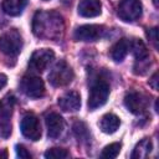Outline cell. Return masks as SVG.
Wrapping results in <instances>:
<instances>
[{
    "mask_svg": "<svg viewBox=\"0 0 159 159\" xmlns=\"http://www.w3.org/2000/svg\"><path fill=\"white\" fill-rule=\"evenodd\" d=\"M43 1H47V0H43Z\"/></svg>",
    "mask_w": 159,
    "mask_h": 159,
    "instance_id": "obj_29",
    "label": "cell"
},
{
    "mask_svg": "<svg viewBox=\"0 0 159 159\" xmlns=\"http://www.w3.org/2000/svg\"><path fill=\"white\" fill-rule=\"evenodd\" d=\"M70 153L63 148H51L45 152V158L47 159H65L68 158Z\"/></svg>",
    "mask_w": 159,
    "mask_h": 159,
    "instance_id": "obj_21",
    "label": "cell"
},
{
    "mask_svg": "<svg viewBox=\"0 0 159 159\" xmlns=\"http://www.w3.org/2000/svg\"><path fill=\"white\" fill-rule=\"evenodd\" d=\"M6 82H7V77H6L5 75H2V73H0V89H1L2 87H5V84H6Z\"/></svg>",
    "mask_w": 159,
    "mask_h": 159,
    "instance_id": "obj_26",
    "label": "cell"
},
{
    "mask_svg": "<svg viewBox=\"0 0 159 159\" xmlns=\"http://www.w3.org/2000/svg\"><path fill=\"white\" fill-rule=\"evenodd\" d=\"M109 83L102 78L97 77L92 81L91 88H89V96H88V108L91 111H94L99 107H102L109 96Z\"/></svg>",
    "mask_w": 159,
    "mask_h": 159,
    "instance_id": "obj_2",
    "label": "cell"
},
{
    "mask_svg": "<svg viewBox=\"0 0 159 159\" xmlns=\"http://www.w3.org/2000/svg\"><path fill=\"white\" fill-rule=\"evenodd\" d=\"M157 82H158V72H155V73L152 76V78L149 80V84H150L152 88L155 89V91L158 89V83H157Z\"/></svg>",
    "mask_w": 159,
    "mask_h": 159,
    "instance_id": "obj_25",
    "label": "cell"
},
{
    "mask_svg": "<svg viewBox=\"0 0 159 159\" xmlns=\"http://www.w3.org/2000/svg\"><path fill=\"white\" fill-rule=\"evenodd\" d=\"M124 104L130 113L142 114L147 109L148 98L140 92H129L124 97Z\"/></svg>",
    "mask_w": 159,
    "mask_h": 159,
    "instance_id": "obj_11",
    "label": "cell"
},
{
    "mask_svg": "<svg viewBox=\"0 0 159 159\" xmlns=\"http://www.w3.org/2000/svg\"><path fill=\"white\" fill-rule=\"evenodd\" d=\"M106 34V27L102 25H82L75 30L73 37L76 41H97Z\"/></svg>",
    "mask_w": 159,
    "mask_h": 159,
    "instance_id": "obj_10",
    "label": "cell"
},
{
    "mask_svg": "<svg viewBox=\"0 0 159 159\" xmlns=\"http://www.w3.org/2000/svg\"><path fill=\"white\" fill-rule=\"evenodd\" d=\"M130 50V40L120 39L111 48V57L116 62H122Z\"/></svg>",
    "mask_w": 159,
    "mask_h": 159,
    "instance_id": "obj_15",
    "label": "cell"
},
{
    "mask_svg": "<svg viewBox=\"0 0 159 159\" xmlns=\"http://www.w3.org/2000/svg\"><path fill=\"white\" fill-rule=\"evenodd\" d=\"M58 106L65 112H76L81 107V97L78 92L70 91L58 98Z\"/></svg>",
    "mask_w": 159,
    "mask_h": 159,
    "instance_id": "obj_13",
    "label": "cell"
},
{
    "mask_svg": "<svg viewBox=\"0 0 159 159\" xmlns=\"http://www.w3.org/2000/svg\"><path fill=\"white\" fill-rule=\"evenodd\" d=\"M152 148H153V145H152L150 139L144 138L135 145L133 154H132V158H145L152 152Z\"/></svg>",
    "mask_w": 159,
    "mask_h": 159,
    "instance_id": "obj_19",
    "label": "cell"
},
{
    "mask_svg": "<svg viewBox=\"0 0 159 159\" xmlns=\"http://www.w3.org/2000/svg\"><path fill=\"white\" fill-rule=\"evenodd\" d=\"M99 128L103 133H107V134H112L114 133L118 128H119V124H120V120L119 118L113 114V113H107L104 114L101 120H99Z\"/></svg>",
    "mask_w": 159,
    "mask_h": 159,
    "instance_id": "obj_16",
    "label": "cell"
},
{
    "mask_svg": "<svg viewBox=\"0 0 159 159\" xmlns=\"http://www.w3.org/2000/svg\"><path fill=\"white\" fill-rule=\"evenodd\" d=\"M120 148H122L120 143H112L104 147V149L101 153V157L102 158H117V155L120 152Z\"/></svg>",
    "mask_w": 159,
    "mask_h": 159,
    "instance_id": "obj_20",
    "label": "cell"
},
{
    "mask_svg": "<svg viewBox=\"0 0 159 159\" xmlns=\"http://www.w3.org/2000/svg\"><path fill=\"white\" fill-rule=\"evenodd\" d=\"M20 89L22 93L30 98H41L45 94V83L43 81L34 75H26L20 82Z\"/></svg>",
    "mask_w": 159,
    "mask_h": 159,
    "instance_id": "obj_6",
    "label": "cell"
},
{
    "mask_svg": "<svg viewBox=\"0 0 159 159\" xmlns=\"http://www.w3.org/2000/svg\"><path fill=\"white\" fill-rule=\"evenodd\" d=\"M73 77H75V73L71 66L66 61L60 60L48 73V82L53 87H63L71 83Z\"/></svg>",
    "mask_w": 159,
    "mask_h": 159,
    "instance_id": "obj_4",
    "label": "cell"
},
{
    "mask_svg": "<svg viewBox=\"0 0 159 159\" xmlns=\"http://www.w3.org/2000/svg\"><path fill=\"white\" fill-rule=\"evenodd\" d=\"M153 2H154V6L158 7V0H153Z\"/></svg>",
    "mask_w": 159,
    "mask_h": 159,
    "instance_id": "obj_28",
    "label": "cell"
},
{
    "mask_svg": "<svg viewBox=\"0 0 159 159\" xmlns=\"http://www.w3.org/2000/svg\"><path fill=\"white\" fill-rule=\"evenodd\" d=\"M6 157H7L6 150H0V158H6Z\"/></svg>",
    "mask_w": 159,
    "mask_h": 159,
    "instance_id": "obj_27",
    "label": "cell"
},
{
    "mask_svg": "<svg viewBox=\"0 0 159 159\" xmlns=\"http://www.w3.org/2000/svg\"><path fill=\"white\" fill-rule=\"evenodd\" d=\"M147 35H148L149 40L154 43V46H155V48H157V47H158V29H157V27L150 29V30L147 32Z\"/></svg>",
    "mask_w": 159,
    "mask_h": 159,
    "instance_id": "obj_24",
    "label": "cell"
},
{
    "mask_svg": "<svg viewBox=\"0 0 159 159\" xmlns=\"http://www.w3.org/2000/svg\"><path fill=\"white\" fill-rule=\"evenodd\" d=\"M142 9L140 0H120L117 7V15L123 21L132 22L142 16Z\"/></svg>",
    "mask_w": 159,
    "mask_h": 159,
    "instance_id": "obj_7",
    "label": "cell"
},
{
    "mask_svg": "<svg viewBox=\"0 0 159 159\" xmlns=\"http://www.w3.org/2000/svg\"><path fill=\"white\" fill-rule=\"evenodd\" d=\"M20 129L24 137H26L30 140H39L41 138V124L39 118L32 114L29 113L26 116H24V118L21 119L20 123Z\"/></svg>",
    "mask_w": 159,
    "mask_h": 159,
    "instance_id": "obj_9",
    "label": "cell"
},
{
    "mask_svg": "<svg viewBox=\"0 0 159 159\" xmlns=\"http://www.w3.org/2000/svg\"><path fill=\"white\" fill-rule=\"evenodd\" d=\"M45 123H46V128H47V135L52 139L58 138L63 129H65V120L63 118L55 112H51L48 114H46L45 117Z\"/></svg>",
    "mask_w": 159,
    "mask_h": 159,
    "instance_id": "obj_12",
    "label": "cell"
},
{
    "mask_svg": "<svg viewBox=\"0 0 159 159\" xmlns=\"http://www.w3.org/2000/svg\"><path fill=\"white\" fill-rule=\"evenodd\" d=\"M26 5L27 0H2V10L10 16L20 15Z\"/></svg>",
    "mask_w": 159,
    "mask_h": 159,
    "instance_id": "obj_17",
    "label": "cell"
},
{
    "mask_svg": "<svg viewBox=\"0 0 159 159\" xmlns=\"http://www.w3.org/2000/svg\"><path fill=\"white\" fill-rule=\"evenodd\" d=\"M130 50L133 51V55L135 57V62L144 61V60H148L149 58V53H148L147 46L139 39H135V40L130 41Z\"/></svg>",
    "mask_w": 159,
    "mask_h": 159,
    "instance_id": "obj_18",
    "label": "cell"
},
{
    "mask_svg": "<svg viewBox=\"0 0 159 159\" xmlns=\"http://www.w3.org/2000/svg\"><path fill=\"white\" fill-rule=\"evenodd\" d=\"M73 132L78 140H87L88 139V130L83 122H76L73 124Z\"/></svg>",
    "mask_w": 159,
    "mask_h": 159,
    "instance_id": "obj_22",
    "label": "cell"
},
{
    "mask_svg": "<svg viewBox=\"0 0 159 159\" xmlns=\"http://www.w3.org/2000/svg\"><path fill=\"white\" fill-rule=\"evenodd\" d=\"M102 11V4L99 0H81L78 4V14L83 17L98 16Z\"/></svg>",
    "mask_w": 159,
    "mask_h": 159,
    "instance_id": "obj_14",
    "label": "cell"
},
{
    "mask_svg": "<svg viewBox=\"0 0 159 159\" xmlns=\"http://www.w3.org/2000/svg\"><path fill=\"white\" fill-rule=\"evenodd\" d=\"M15 106V97L12 94H6L2 99H0V134L2 137H7L11 133V124L9 119L12 116Z\"/></svg>",
    "mask_w": 159,
    "mask_h": 159,
    "instance_id": "obj_5",
    "label": "cell"
},
{
    "mask_svg": "<svg viewBox=\"0 0 159 159\" xmlns=\"http://www.w3.org/2000/svg\"><path fill=\"white\" fill-rule=\"evenodd\" d=\"M55 58V52L50 48H40L36 50L30 60H29V67L34 72H42L47 68V66L52 62Z\"/></svg>",
    "mask_w": 159,
    "mask_h": 159,
    "instance_id": "obj_8",
    "label": "cell"
},
{
    "mask_svg": "<svg viewBox=\"0 0 159 159\" xmlns=\"http://www.w3.org/2000/svg\"><path fill=\"white\" fill-rule=\"evenodd\" d=\"M34 34L45 40H58L65 31V21L62 15L56 11L40 10L35 14L32 20Z\"/></svg>",
    "mask_w": 159,
    "mask_h": 159,
    "instance_id": "obj_1",
    "label": "cell"
},
{
    "mask_svg": "<svg viewBox=\"0 0 159 159\" xmlns=\"http://www.w3.org/2000/svg\"><path fill=\"white\" fill-rule=\"evenodd\" d=\"M22 37L16 29H11L0 35V51L9 57H15L21 52Z\"/></svg>",
    "mask_w": 159,
    "mask_h": 159,
    "instance_id": "obj_3",
    "label": "cell"
},
{
    "mask_svg": "<svg viewBox=\"0 0 159 159\" xmlns=\"http://www.w3.org/2000/svg\"><path fill=\"white\" fill-rule=\"evenodd\" d=\"M16 155L21 159H27V158H31V154L27 152V149L24 147V145H16Z\"/></svg>",
    "mask_w": 159,
    "mask_h": 159,
    "instance_id": "obj_23",
    "label": "cell"
}]
</instances>
